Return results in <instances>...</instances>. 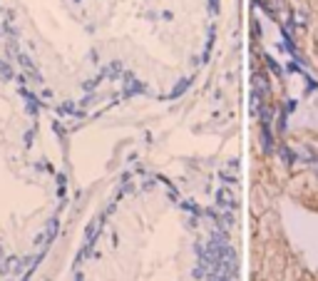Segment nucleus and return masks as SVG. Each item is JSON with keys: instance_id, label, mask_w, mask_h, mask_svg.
<instances>
[{"instance_id": "obj_1", "label": "nucleus", "mask_w": 318, "mask_h": 281, "mask_svg": "<svg viewBox=\"0 0 318 281\" xmlns=\"http://www.w3.org/2000/svg\"><path fill=\"white\" fill-rule=\"evenodd\" d=\"M254 87H256V95H258V100L261 102H266V97H268V80H266V75L263 72H256L254 77Z\"/></svg>"}, {"instance_id": "obj_2", "label": "nucleus", "mask_w": 318, "mask_h": 281, "mask_svg": "<svg viewBox=\"0 0 318 281\" xmlns=\"http://www.w3.org/2000/svg\"><path fill=\"white\" fill-rule=\"evenodd\" d=\"M266 63H268V68H271V70L276 72V75H281V65H278V63H273L271 58H266Z\"/></svg>"}, {"instance_id": "obj_3", "label": "nucleus", "mask_w": 318, "mask_h": 281, "mask_svg": "<svg viewBox=\"0 0 318 281\" xmlns=\"http://www.w3.org/2000/svg\"><path fill=\"white\" fill-rule=\"evenodd\" d=\"M316 174H318V167H316Z\"/></svg>"}]
</instances>
